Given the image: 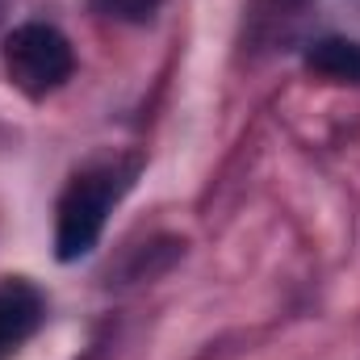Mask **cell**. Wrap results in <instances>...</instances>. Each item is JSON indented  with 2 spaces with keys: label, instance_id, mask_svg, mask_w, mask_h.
<instances>
[{
  "label": "cell",
  "instance_id": "cell-1",
  "mask_svg": "<svg viewBox=\"0 0 360 360\" xmlns=\"http://www.w3.org/2000/svg\"><path fill=\"white\" fill-rule=\"evenodd\" d=\"M130 176H134V164H117V160H101L72 176V184L59 197V214H55V256L63 264L84 260L96 248L109 210L130 188Z\"/></svg>",
  "mask_w": 360,
  "mask_h": 360
},
{
  "label": "cell",
  "instance_id": "cell-2",
  "mask_svg": "<svg viewBox=\"0 0 360 360\" xmlns=\"http://www.w3.org/2000/svg\"><path fill=\"white\" fill-rule=\"evenodd\" d=\"M4 72L13 80V89L25 96H46V92L63 89L76 72V55L72 42L46 25V21H21L8 38H4Z\"/></svg>",
  "mask_w": 360,
  "mask_h": 360
},
{
  "label": "cell",
  "instance_id": "cell-3",
  "mask_svg": "<svg viewBox=\"0 0 360 360\" xmlns=\"http://www.w3.org/2000/svg\"><path fill=\"white\" fill-rule=\"evenodd\" d=\"M42 293L25 281H0V360L17 352L42 323Z\"/></svg>",
  "mask_w": 360,
  "mask_h": 360
},
{
  "label": "cell",
  "instance_id": "cell-4",
  "mask_svg": "<svg viewBox=\"0 0 360 360\" xmlns=\"http://www.w3.org/2000/svg\"><path fill=\"white\" fill-rule=\"evenodd\" d=\"M306 68L335 84H360V42L352 38H319L306 51Z\"/></svg>",
  "mask_w": 360,
  "mask_h": 360
},
{
  "label": "cell",
  "instance_id": "cell-5",
  "mask_svg": "<svg viewBox=\"0 0 360 360\" xmlns=\"http://www.w3.org/2000/svg\"><path fill=\"white\" fill-rule=\"evenodd\" d=\"M96 8H101V13H109V17L143 21V17H151V13L160 8V0H96Z\"/></svg>",
  "mask_w": 360,
  "mask_h": 360
},
{
  "label": "cell",
  "instance_id": "cell-6",
  "mask_svg": "<svg viewBox=\"0 0 360 360\" xmlns=\"http://www.w3.org/2000/svg\"><path fill=\"white\" fill-rule=\"evenodd\" d=\"M0 13H4V0H0Z\"/></svg>",
  "mask_w": 360,
  "mask_h": 360
}]
</instances>
